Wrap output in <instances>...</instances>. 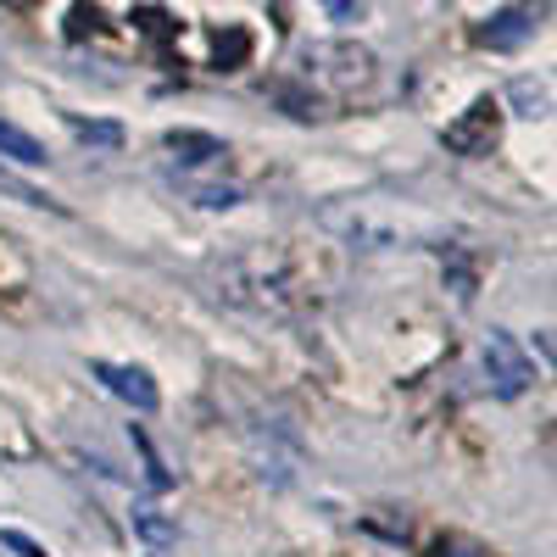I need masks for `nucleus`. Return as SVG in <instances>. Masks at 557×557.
<instances>
[{"instance_id": "nucleus-1", "label": "nucleus", "mask_w": 557, "mask_h": 557, "mask_svg": "<svg viewBox=\"0 0 557 557\" xmlns=\"http://www.w3.org/2000/svg\"><path fill=\"white\" fill-rule=\"evenodd\" d=\"M318 228L341 235L346 246H362V251H391V246H424L441 235V223L407 201V196H346V201H330L318 212Z\"/></svg>"}, {"instance_id": "nucleus-2", "label": "nucleus", "mask_w": 557, "mask_h": 557, "mask_svg": "<svg viewBox=\"0 0 557 557\" xmlns=\"http://www.w3.org/2000/svg\"><path fill=\"white\" fill-rule=\"evenodd\" d=\"M218 296L235 301V307H251V312H268V318H285L301 307V285H296V268L285 251L273 246H251L240 257H228L218 268Z\"/></svg>"}, {"instance_id": "nucleus-3", "label": "nucleus", "mask_w": 557, "mask_h": 557, "mask_svg": "<svg viewBox=\"0 0 557 557\" xmlns=\"http://www.w3.org/2000/svg\"><path fill=\"white\" fill-rule=\"evenodd\" d=\"M301 67H307V78L341 89V96H357V89L374 84V57L362 45H312L301 57Z\"/></svg>"}, {"instance_id": "nucleus-4", "label": "nucleus", "mask_w": 557, "mask_h": 557, "mask_svg": "<svg viewBox=\"0 0 557 557\" xmlns=\"http://www.w3.org/2000/svg\"><path fill=\"white\" fill-rule=\"evenodd\" d=\"M480 362H485V385H491V396H502V401H513V396H524V391L535 385V362L519 351V341L507 335V330H491V335H485Z\"/></svg>"}, {"instance_id": "nucleus-5", "label": "nucleus", "mask_w": 557, "mask_h": 557, "mask_svg": "<svg viewBox=\"0 0 557 557\" xmlns=\"http://www.w3.org/2000/svg\"><path fill=\"white\" fill-rule=\"evenodd\" d=\"M502 139V101H474L469 112H462L457 123H446V134H441V146L451 151V157H491V146Z\"/></svg>"}, {"instance_id": "nucleus-6", "label": "nucleus", "mask_w": 557, "mask_h": 557, "mask_svg": "<svg viewBox=\"0 0 557 557\" xmlns=\"http://www.w3.org/2000/svg\"><path fill=\"white\" fill-rule=\"evenodd\" d=\"M541 0H513L507 12H496L485 28H480V45H491V51H519V45H530L535 39V28H541Z\"/></svg>"}, {"instance_id": "nucleus-7", "label": "nucleus", "mask_w": 557, "mask_h": 557, "mask_svg": "<svg viewBox=\"0 0 557 557\" xmlns=\"http://www.w3.org/2000/svg\"><path fill=\"white\" fill-rule=\"evenodd\" d=\"M89 374H96L117 401H128L134 412H157V401H162L146 368H128V362H89Z\"/></svg>"}, {"instance_id": "nucleus-8", "label": "nucleus", "mask_w": 557, "mask_h": 557, "mask_svg": "<svg viewBox=\"0 0 557 557\" xmlns=\"http://www.w3.org/2000/svg\"><path fill=\"white\" fill-rule=\"evenodd\" d=\"M168 151H173L184 168H207V162L228 157V151H223V139H212V134H196V128H173V134H168Z\"/></svg>"}, {"instance_id": "nucleus-9", "label": "nucleus", "mask_w": 557, "mask_h": 557, "mask_svg": "<svg viewBox=\"0 0 557 557\" xmlns=\"http://www.w3.org/2000/svg\"><path fill=\"white\" fill-rule=\"evenodd\" d=\"M0 157H12V162H23V168H39V162H45V146H39L28 128L0 123Z\"/></svg>"}, {"instance_id": "nucleus-10", "label": "nucleus", "mask_w": 557, "mask_h": 557, "mask_svg": "<svg viewBox=\"0 0 557 557\" xmlns=\"http://www.w3.org/2000/svg\"><path fill=\"white\" fill-rule=\"evenodd\" d=\"M212 57H218V73H235V67L251 57V34H246V28H228V34H218Z\"/></svg>"}, {"instance_id": "nucleus-11", "label": "nucleus", "mask_w": 557, "mask_h": 557, "mask_svg": "<svg viewBox=\"0 0 557 557\" xmlns=\"http://www.w3.org/2000/svg\"><path fill=\"white\" fill-rule=\"evenodd\" d=\"M184 196H190L196 207H212V212L240 207V190H235V184H190V178H184Z\"/></svg>"}, {"instance_id": "nucleus-12", "label": "nucleus", "mask_w": 557, "mask_h": 557, "mask_svg": "<svg viewBox=\"0 0 557 557\" xmlns=\"http://www.w3.org/2000/svg\"><path fill=\"white\" fill-rule=\"evenodd\" d=\"M73 134L84 139V146H107V151L123 146V128L117 123H84V117H73Z\"/></svg>"}, {"instance_id": "nucleus-13", "label": "nucleus", "mask_w": 557, "mask_h": 557, "mask_svg": "<svg viewBox=\"0 0 557 557\" xmlns=\"http://www.w3.org/2000/svg\"><path fill=\"white\" fill-rule=\"evenodd\" d=\"M0 196H12V201H23V207H57L45 190H34V184H23V178L7 173V168H0Z\"/></svg>"}, {"instance_id": "nucleus-14", "label": "nucleus", "mask_w": 557, "mask_h": 557, "mask_svg": "<svg viewBox=\"0 0 557 557\" xmlns=\"http://www.w3.org/2000/svg\"><path fill=\"white\" fill-rule=\"evenodd\" d=\"M134 530L146 535V541H157V546L178 541V524H168V519H157V513H134Z\"/></svg>"}, {"instance_id": "nucleus-15", "label": "nucleus", "mask_w": 557, "mask_h": 557, "mask_svg": "<svg viewBox=\"0 0 557 557\" xmlns=\"http://www.w3.org/2000/svg\"><path fill=\"white\" fill-rule=\"evenodd\" d=\"M513 101L524 107V117H541V112H546V89L530 84V78H519V84H513Z\"/></svg>"}, {"instance_id": "nucleus-16", "label": "nucleus", "mask_w": 557, "mask_h": 557, "mask_svg": "<svg viewBox=\"0 0 557 557\" xmlns=\"http://www.w3.org/2000/svg\"><path fill=\"white\" fill-rule=\"evenodd\" d=\"M0 546L17 552V557H45V546H39V541H28L23 530H0Z\"/></svg>"}, {"instance_id": "nucleus-17", "label": "nucleus", "mask_w": 557, "mask_h": 557, "mask_svg": "<svg viewBox=\"0 0 557 557\" xmlns=\"http://www.w3.org/2000/svg\"><path fill=\"white\" fill-rule=\"evenodd\" d=\"M67 23H73L67 34H73V39H84V28H89V34L101 28V12H96V7H73V17H67Z\"/></svg>"}, {"instance_id": "nucleus-18", "label": "nucleus", "mask_w": 557, "mask_h": 557, "mask_svg": "<svg viewBox=\"0 0 557 557\" xmlns=\"http://www.w3.org/2000/svg\"><path fill=\"white\" fill-rule=\"evenodd\" d=\"M323 7H330L335 23H357V0H323Z\"/></svg>"}, {"instance_id": "nucleus-19", "label": "nucleus", "mask_w": 557, "mask_h": 557, "mask_svg": "<svg viewBox=\"0 0 557 557\" xmlns=\"http://www.w3.org/2000/svg\"><path fill=\"white\" fill-rule=\"evenodd\" d=\"M12 7H34V0H12Z\"/></svg>"}]
</instances>
